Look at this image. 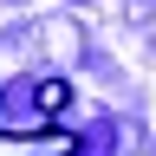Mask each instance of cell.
<instances>
[{"mask_svg": "<svg viewBox=\"0 0 156 156\" xmlns=\"http://www.w3.org/2000/svg\"><path fill=\"white\" fill-rule=\"evenodd\" d=\"M0 156H78V136L72 130H52V136H13V130H0Z\"/></svg>", "mask_w": 156, "mask_h": 156, "instance_id": "6da1fadb", "label": "cell"}, {"mask_svg": "<svg viewBox=\"0 0 156 156\" xmlns=\"http://www.w3.org/2000/svg\"><path fill=\"white\" fill-rule=\"evenodd\" d=\"M39 104L58 111V104H65V85H58V78H46V85H39Z\"/></svg>", "mask_w": 156, "mask_h": 156, "instance_id": "7a4b0ae2", "label": "cell"}]
</instances>
